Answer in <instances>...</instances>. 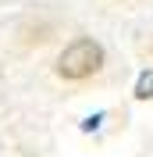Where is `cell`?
I'll return each mask as SVG.
<instances>
[{"label":"cell","instance_id":"2","mask_svg":"<svg viewBox=\"0 0 153 157\" xmlns=\"http://www.w3.org/2000/svg\"><path fill=\"white\" fill-rule=\"evenodd\" d=\"M135 97H139V100H150L153 97V71H143V75H139V82H135Z\"/></svg>","mask_w":153,"mask_h":157},{"label":"cell","instance_id":"1","mask_svg":"<svg viewBox=\"0 0 153 157\" xmlns=\"http://www.w3.org/2000/svg\"><path fill=\"white\" fill-rule=\"evenodd\" d=\"M100 64H103V47L96 39H75L61 54L57 71L61 78H89L93 71H100Z\"/></svg>","mask_w":153,"mask_h":157}]
</instances>
